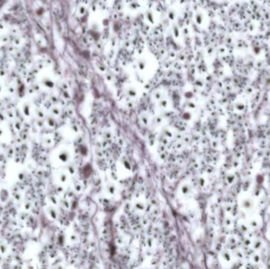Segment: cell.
<instances>
[{"mask_svg": "<svg viewBox=\"0 0 270 269\" xmlns=\"http://www.w3.org/2000/svg\"><path fill=\"white\" fill-rule=\"evenodd\" d=\"M167 16H168V17H169L171 20H174V17H175V13H174L173 10H169V12L167 14Z\"/></svg>", "mask_w": 270, "mask_h": 269, "instance_id": "obj_1", "label": "cell"}, {"mask_svg": "<svg viewBox=\"0 0 270 269\" xmlns=\"http://www.w3.org/2000/svg\"><path fill=\"white\" fill-rule=\"evenodd\" d=\"M138 67L140 68V69H144V68L145 67V60L141 59L139 62H138Z\"/></svg>", "mask_w": 270, "mask_h": 269, "instance_id": "obj_2", "label": "cell"}]
</instances>
